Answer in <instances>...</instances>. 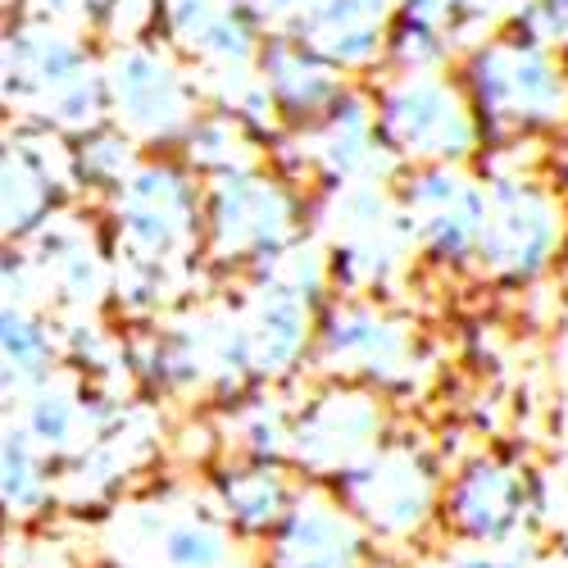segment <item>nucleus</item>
<instances>
[{"label": "nucleus", "instance_id": "nucleus-1", "mask_svg": "<svg viewBox=\"0 0 568 568\" xmlns=\"http://www.w3.org/2000/svg\"><path fill=\"white\" fill-rule=\"evenodd\" d=\"M455 78L478 114L483 146L537 141L568 123V55L518 28L464 45Z\"/></svg>", "mask_w": 568, "mask_h": 568}, {"label": "nucleus", "instance_id": "nucleus-2", "mask_svg": "<svg viewBox=\"0 0 568 568\" xmlns=\"http://www.w3.org/2000/svg\"><path fill=\"white\" fill-rule=\"evenodd\" d=\"M0 55H6V110L19 119H41L69 136L110 119L91 32L37 10H14L0 23Z\"/></svg>", "mask_w": 568, "mask_h": 568}, {"label": "nucleus", "instance_id": "nucleus-3", "mask_svg": "<svg viewBox=\"0 0 568 568\" xmlns=\"http://www.w3.org/2000/svg\"><path fill=\"white\" fill-rule=\"evenodd\" d=\"M314 196L273 160L201 186V260L223 273H255L310 232Z\"/></svg>", "mask_w": 568, "mask_h": 568}, {"label": "nucleus", "instance_id": "nucleus-4", "mask_svg": "<svg viewBox=\"0 0 568 568\" xmlns=\"http://www.w3.org/2000/svg\"><path fill=\"white\" fill-rule=\"evenodd\" d=\"M568 251V210L528 164H491L483 178L478 268L496 287H532Z\"/></svg>", "mask_w": 568, "mask_h": 568}, {"label": "nucleus", "instance_id": "nucleus-5", "mask_svg": "<svg viewBox=\"0 0 568 568\" xmlns=\"http://www.w3.org/2000/svg\"><path fill=\"white\" fill-rule=\"evenodd\" d=\"M201 178L178 155H146L132 178L105 201L110 255L169 268H196L201 260Z\"/></svg>", "mask_w": 568, "mask_h": 568}, {"label": "nucleus", "instance_id": "nucleus-6", "mask_svg": "<svg viewBox=\"0 0 568 568\" xmlns=\"http://www.w3.org/2000/svg\"><path fill=\"white\" fill-rule=\"evenodd\" d=\"M310 232H318L323 242L333 296L387 301L414 264L392 186H333L314 201Z\"/></svg>", "mask_w": 568, "mask_h": 568}, {"label": "nucleus", "instance_id": "nucleus-7", "mask_svg": "<svg viewBox=\"0 0 568 568\" xmlns=\"http://www.w3.org/2000/svg\"><path fill=\"white\" fill-rule=\"evenodd\" d=\"M310 364L323 377L396 396L418 383L423 337L383 296H327V305L318 310Z\"/></svg>", "mask_w": 568, "mask_h": 568}, {"label": "nucleus", "instance_id": "nucleus-8", "mask_svg": "<svg viewBox=\"0 0 568 568\" xmlns=\"http://www.w3.org/2000/svg\"><path fill=\"white\" fill-rule=\"evenodd\" d=\"M377 132L400 169L473 164L483 155V128L455 73H387L373 87Z\"/></svg>", "mask_w": 568, "mask_h": 568}, {"label": "nucleus", "instance_id": "nucleus-9", "mask_svg": "<svg viewBox=\"0 0 568 568\" xmlns=\"http://www.w3.org/2000/svg\"><path fill=\"white\" fill-rule=\"evenodd\" d=\"M101 78H105L110 119L155 155H169L178 146V136L186 132V123L205 105L192 64L178 51H169L160 37L105 45Z\"/></svg>", "mask_w": 568, "mask_h": 568}, {"label": "nucleus", "instance_id": "nucleus-10", "mask_svg": "<svg viewBox=\"0 0 568 568\" xmlns=\"http://www.w3.org/2000/svg\"><path fill=\"white\" fill-rule=\"evenodd\" d=\"M392 437L387 396L342 383V377H323V383L292 409V446L287 464L305 483L333 487L342 473L364 464L377 446Z\"/></svg>", "mask_w": 568, "mask_h": 568}, {"label": "nucleus", "instance_id": "nucleus-11", "mask_svg": "<svg viewBox=\"0 0 568 568\" xmlns=\"http://www.w3.org/2000/svg\"><path fill=\"white\" fill-rule=\"evenodd\" d=\"M400 227L414 246V260L464 273L478 255L483 227V178L468 164H414L392 182Z\"/></svg>", "mask_w": 568, "mask_h": 568}, {"label": "nucleus", "instance_id": "nucleus-12", "mask_svg": "<svg viewBox=\"0 0 568 568\" xmlns=\"http://www.w3.org/2000/svg\"><path fill=\"white\" fill-rule=\"evenodd\" d=\"M327 491L359 518V528L368 537L409 541L428 528L442 509V468L423 446L387 437L364 464L342 473Z\"/></svg>", "mask_w": 568, "mask_h": 568}, {"label": "nucleus", "instance_id": "nucleus-13", "mask_svg": "<svg viewBox=\"0 0 568 568\" xmlns=\"http://www.w3.org/2000/svg\"><path fill=\"white\" fill-rule=\"evenodd\" d=\"M23 255L32 264L37 277V296L41 305L60 314H91L110 305V236H105V219L82 214L73 201H64L41 227H32L23 236Z\"/></svg>", "mask_w": 568, "mask_h": 568}, {"label": "nucleus", "instance_id": "nucleus-14", "mask_svg": "<svg viewBox=\"0 0 568 568\" xmlns=\"http://www.w3.org/2000/svg\"><path fill=\"white\" fill-rule=\"evenodd\" d=\"M64 201H73L69 132L19 114L0 123V242L19 246Z\"/></svg>", "mask_w": 568, "mask_h": 568}, {"label": "nucleus", "instance_id": "nucleus-15", "mask_svg": "<svg viewBox=\"0 0 568 568\" xmlns=\"http://www.w3.org/2000/svg\"><path fill=\"white\" fill-rule=\"evenodd\" d=\"M537 478L509 455L468 459L450 483H442L437 518L464 546H509L528 541L537 518Z\"/></svg>", "mask_w": 568, "mask_h": 568}, {"label": "nucleus", "instance_id": "nucleus-16", "mask_svg": "<svg viewBox=\"0 0 568 568\" xmlns=\"http://www.w3.org/2000/svg\"><path fill=\"white\" fill-rule=\"evenodd\" d=\"M277 146L305 160V173L318 182V192H333V186H392L400 173L396 155L377 132L373 91H364L359 82L323 123H314L310 132H282Z\"/></svg>", "mask_w": 568, "mask_h": 568}, {"label": "nucleus", "instance_id": "nucleus-17", "mask_svg": "<svg viewBox=\"0 0 568 568\" xmlns=\"http://www.w3.org/2000/svg\"><path fill=\"white\" fill-rule=\"evenodd\" d=\"M255 78L268 97L277 132H310L355 91V78L346 69L323 60L318 51H310V45L296 41L292 32L264 37L260 60H255Z\"/></svg>", "mask_w": 568, "mask_h": 568}, {"label": "nucleus", "instance_id": "nucleus-18", "mask_svg": "<svg viewBox=\"0 0 568 568\" xmlns=\"http://www.w3.org/2000/svg\"><path fill=\"white\" fill-rule=\"evenodd\" d=\"M128 383L164 400H192L210 392V342L201 310H173L123 333Z\"/></svg>", "mask_w": 568, "mask_h": 568}, {"label": "nucleus", "instance_id": "nucleus-19", "mask_svg": "<svg viewBox=\"0 0 568 568\" xmlns=\"http://www.w3.org/2000/svg\"><path fill=\"white\" fill-rule=\"evenodd\" d=\"M260 546L264 568H368L373 537L333 491L314 483Z\"/></svg>", "mask_w": 568, "mask_h": 568}, {"label": "nucleus", "instance_id": "nucleus-20", "mask_svg": "<svg viewBox=\"0 0 568 568\" xmlns=\"http://www.w3.org/2000/svg\"><path fill=\"white\" fill-rule=\"evenodd\" d=\"M301 491H305V478L287 459L223 455L210 473L205 505L219 514V524L236 541H264L301 500Z\"/></svg>", "mask_w": 568, "mask_h": 568}, {"label": "nucleus", "instance_id": "nucleus-21", "mask_svg": "<svg viewBox=\"0 0 568 568\" xmlns=\"http://www.w3.org/2000/svg\"><path fill=\"white\" fill-rule=\"evenodd\" d=\"M392 19L396 0H305L287 32L351 78H364L383 69V41Z\"/></svg>", "mask_w": 568, "mask_h": 568}, {"label": "nucleus", "instance_id": "nucleus-22", "mask_svg": "<svg viewBox=\"0 0 568 568\" xmlns=\"http://www.w3.org/2000/svg\"><path fill=\"white\" fill-rule=\"evenodd\" d=\"M132 537L151 568H236V537L210 505H146L136 509Z\"/></svg>", "mask_w": 568, "mask_h": 568}, {"label": "nucleus", "instance_id": "nucleus-23", "mask_svg": "<svg viewBox=\"0 0 568 568\" xmlns=\"http://www.w3.org/2000/svg\"><path fill=\"white\" fill-rule=\"evenodd\" d=\"M60 373V318L32 301H0V409Z\"/></svg>", "mask_w": 568, "mask_h": 568}, {"label": "nucleus", "instance_id": "nucleus-24", "mask_svg": "<svg viewBox=\"0 0 568 568\" xmlns=\"http://www.w3.org/2000/svg\"><path fill=\"white\" fill-rule=\"evenodd\" d=\"M273 146H277L273 132L255 128L246 114H236L227 105H210L205 101L169 155H178L201 182H210V178H223V173H236V169L268 164Z\"/></svg>", "mask_w": 568, "mask_h": 568}, {"label": "nucleus", "instance_id": "nucleus-25", "mask_svg": "<svg viewBox=\"0 0 568 568\" xmlns=\"http://www.w3.org/2000/svg\"><path fill=\"white\" fill-rule=\"evenodd\" d=\"M60 505L55 487V459L41 455L14 418H0V514L14 528L37 524L41 514Z\"/></svg>", "mask_w": 568, "mask_h": 568}, {"label": "nucleus", "instance_id": "nucleus-26", "mask_svg": "<svg viewBox=\"0 0 568 568\" xmlns=\"http://www.w3.org/2000/svg\"><path fill=\"white\" fill-rule=\"evenodd\" d=\"M146 160V146L123 132L114 119H101L69 136V173H73V201H110L132 178V169Z\"/></svg>", "mask_w": 568, "mask_h": 568}, {"label": "nucleus", "instance_id": "nucleus-27", "mask_svg": "<svg viewBox=\"0 0 568 568\" xmlns=\"http://www.w3.org/2000/svg\"><path fill=\"white\" fill-rule=\"evenodd\" d=\"M464 55V37L450 14L396 10L383 41V73H450Z\"/></svg>", "mask_w": 568, "mask_h": 568}, {"label": "nucleus", "instance_id": "nucleus-28", "mask_svg": "<svg viewBox=\"0 0 568 568\" xmlns=\"http://www.w3.org/2000/svg\"><path fill=\"white\" fill-rule=\"evenodd\" d=\"M223 442L227 455H251V459H287L292 446V405H282L268 387H251L223 405Z\"/></svg>", "mask_w": 568, "mask_h": 568}, {"label": "nucleus", "instance_id": "nucleus-29", "mask_svg": "<svg viewBox=\"0 0 568 568\" xmlns=\"http://www.w3.org/2000/svg\"><path fill=\"white\" fill-rule=\"evenodd\" d=\"M160 14H164V0H110L91 37H101L105 45L151 41L160 37Z\"/></svg>", "mask_w": 568, "mask_h": 568}, {"label": "nucleus", "instance_id": "nucleus-30", "mask_svg": "<svg viewBox=\"0 0 568 568\" xmlns=\"http://www.w3.org/2000/svg\"><path fill=\"white\" fill-rule=\"evenodd\" d=\"M528 6H532V0H455V23H459L464 45H473L487 32L514 28L518 19H524Z\"/></svg>", "mask_w": 568, "mask_h": 568}, {"label": "nucleus", "instance_id": "nucleus-31", "mask_svg": "<svg viewBox=\"0 0 568 568\" xmlns=\"http://www.w3.org/2000/svg\"><path fill=\"white\" fill-rule=\"evenodd\" d=\"M514 28L568 55V0H532V6L524 10V19H518Z\"/></svg>", "mask_w": 568, "mask_h": 568}, {"label": "nucleus", "instance_id": "nucleus-32", "mask_svg": "<svg viewBox=\"0 0 568 568\" xmlns=\"http://www.w3.org/2000/svg\"><path fill=\"white\" fill-rule=\"evenodd\" d=\"M446 568H532V546L509 541V546H464Z\"/></svg>", "mask_w": 568, "mask_h": 568}, {"label": "nucleus", "instance_id": "nucleus-33", "mask_svg": "<svg viewBox=\"0 0 568 568\" xmlns=\"http://www.w3.org/2000/svg\"><path fill=\"white\" fill-rule=\"evenodd\" d=\"M105 6L110 0H23V10H37L45 19H60V23L82 28V32H97Z\"/></svg>", "mask_w": 568, "mask_h": 568}, {"label": "nucleus", "instance_id": "nucleus-34", "mask_svg": "<svg viewBox=\"0 0 568 568\" xmlns=\"http://www.w3.org/2000/svg\"><path fill=\"white\" fill-rule=\"evenodd\" d=\"M242 6L260 19V28H264V32H287V28H292V19L301 14L305 0H242Z\"/></svg>", "mask_w": 568, "mask_h": 568}, {"label": "nucleus", "instance_id": "nucleus-35", "mask_svg": "<svg viewBox=\"0 0 568 568\" xmlns=\"http://www.w3.org/2000/svg\"><path fill=\"white\" fill-rule=\"evenodd\" d=\"M396 10H423V14H450L455 19V0H396Z\"/></svg>", "mask_w": 568, "mask_h": 568}, {"label": "nucleus", "instance_id": "nucleus-36", "mask_svg": "<svg viewBox=\"0 0 568 568\" xmlns=\"http://www.w3.org/2000/svg\"><path fill=\"white\" fill-rule=\"evenodd\" d=\"M0 110H6V55H0Z\"/></svg>", "mask_w": 568, "mask_h": 568}, {"label": "nucleus", "instance_id": "nucleus-37", "mask_svg": "<svg viewBox=\"0 0 568 568\" xmlns=\"http://www.w3.org/2000/svg\"><path fill=\"white\" fill-rule=\"evenodd\" d=\"M14 10H23V0H0V14H14Z\"/></svg>", "mask_w": 568, "mask_h": 568}]
</instances>
